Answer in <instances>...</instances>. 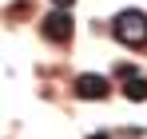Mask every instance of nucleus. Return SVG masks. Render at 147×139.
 Listing matches in <instances>:
<instances>
[{
	"mask_svg": "<svg viewBox=\"0 0 147 139\" xmlns=\"http://www.w3.org/2000/svg\"><path fill=\"white\" fill-rule=\"evenodd\" d=\"M127 95H131V99H147V80L127 76Z\"/></svg>",
	"mask_w": 147,
	"mask_h": 139,
	"instance_id": "nucleus-4",
	"label": "nucleus"
},
{
	"mask_svg": "<svg viewBox=\"0 0 147 139\" xmlns=\"http://www.w3.org/2000/svg\"><path fill=\"white\" fill-rule=\"evenodd\" d=\"M115 36L123 44H147V16L143 12H119L115 16Z\"/></svg>",
	"mask_w": 147,
	"mask_h": 139,
	"instance_id": "nucleus-1",
	"label": "nucleus"
},
{
	"mask_svg": "<svg viewBox=\"0 0 147 139\" xmlns=\"http://www.w3.org/2000/svg\"><path fill=\"white\" fill-rule=\"evenodd\" d=\"M56 4H60V8H68V4H72V0H56Z\"/></svg>",
	"mask_w": 147,
	"mask_h": 139,
	"instance_id": "nucleus-5",
	"label": "nucleus"
},
{
	"mask_svg": "<svg viewBox=\"0 0 147 139\" xmlns=\"http://www.w3.org/2000/svg\"><path fill=\"white\" fill-rule=\"evenodd\" d=\"M40 32L48 36L52 44H68V40H72V16H68L64 8H60V12H48L44 24H40Z\"/></svg>",
	"mask_w": 147,
	"mask_h": 139,
	"instance_id": "nucleus-2",
	"label": "nucleus"
},
{
	"mask_svg": "<svg viewBox=\"0 0 147 139\" xmlns=\"http://www.w3.org/2000/svg\"><path fill=\"white\" fill-rule=\"evenodd\" d=\"M107 92H111V88H107L103 76H80V80H76V95H84V99H103Z\"/></svg>",
	"mask_w": 147,
	"mask_h": 139,
	"instance_id": "nucleus-3",
	"label": "nucleus"
}]
</instances>
